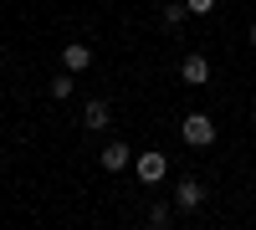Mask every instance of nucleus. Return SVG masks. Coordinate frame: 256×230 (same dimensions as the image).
<instances>
[{
    "instance_id": "f257e3e1",
    "label": "nucleus",
    "mask_w": 256,
    "mask_h": 230,
    "mask_svg": "<svg viewBox=\"0 0 256 230\" xmlns=\"http://www.w3.org/2000/svg\"><path fill=\"white\" fill-rule=\"evenodd\" d=\"M184 143H190V149L216 143V118H210V113H190V118H184Z\"/></svg>"
},
{
    "instance_id": "f03ea898",
    "label": "nucleus",
    "mask_w": 256,
    "mask_h": 230,
    "mask_svg": "<svg viewBox=\"0 0 256 230\" xmlns=\"http://www.w3.org/2000/svg\"><path fill=\"white\" fill-rule=\"evenodd\" d=\"M134 169H138L144 184H159V179L169 174V159H164V154H138V159H134Z\"/></svg>"
},
{
    "instance_id": "7ed1b4c3",
    "label": "nucleus",
    "mask_w": 256,
    "mask_h": 230,
    "mask_svg": "<svg viewBox=\"0 0 256 230\" xmlns=\"http://www.w3.org/2000/svg\"><path fill=\"white\" fill-rule=\"evenodd\" d=\"M180 77L190 82V87H205V82H210V61H205L200 51H190V56L180 61Z\"/></svg>"
},
{
    "instance_id": "20e7f679",
    "label": "nucleus",
    "mask_w": 256,
    "mask_h": 230,
    "mask_svg": "<svg viewBox=\"0 0 256 230\" xmlns=\"http://www.w3.org/2000/svg\"><path fill=\"white\" fill-rule=\"evenodd\" d=\"M174 205H180V210H200V205H205V184H200V179H180Z\"/></svg>"
},
{
    "instance_id": "39448f33",
    "label": "nucleus",
    "mask_w": 256,
    "mask_h": 230,
    "mask_svg": "<svg viewBox=\"0 0 256 230\" xmlns=\"http://www.w3.org/2000/svg\"><path fill=\"white\" fill-rule=\"evenodd\" d=\"M62 67H67V72H88V67H92V46H82V41H72V46L62 51Z\"/></svg>"
},
{
    "instance_id": "423d86ee",
    "label": "nucleus",
    "mask_w": 256,
    "mask_h": 230,
    "mask_svg": "<svg viewBox=\"0 0 256 230\" xmlns=\"http://www.w3.org/2000/svg\"><path fill=\"white\" fill-rule=\"evenodd\" d=\"M113 123V113H108V102H88V113H82V128L88 133H102Z\"/></svg>"
},
{
    "instance_id": "0eeeda50",
    "label": "nucleus",
    "mask_w": 256,
    "mask_h": 230,
    "mask_svg": "<svg viewBox=\"0 0 256 230\" xmlns=\"http://www.w3.org/2000/svg\"><path fill=\"white\" fill-rule=\"evenodd\" d=\"M98 159H102V169H128V164H134V149H128V143H108Z\"/></svg>"
},
{
    "instance_id": "6e6552de",
    "label": "nucleus",
    "mask_w": 256,
    "mask_h": 230,
    "mask_svg": "<svg viewBox=\"0 0 256 230\" xmlns=\"http://www.w3.org/2000/svg\"><path fill=\"white\" fill-rule=\"evenodd\" d=\"M52 97H56V102L72 97V72H56V77H52Z\"/></svg>"
},
{
    "instance_id": "1a4fd4ad",
    "label": "nucleus",
    "mask_w": 256,
    "mask_h": 230,
    "mask_svg": "<svg viewBox=\"0 0 256 230\" xmlns=\"http://www.w3.org/2000/svg\"><path fill=\"white\" fill-rule=\"evenodd\" d=\"M184 10H190V5H180V0H169V5H164V26H180V20H184Z\"/></svg>"
},
{
    "instance_id": "9d476101",
    "label": "nucleus",
    "mask_w": 256,
    "mask_h": 230,
    "mask_svg": "<svg viewBox=\"0 0 256 230\" xmlns=\"http://www.w3.org/2000/svg\"><path fill=\"white\" fill-rule=\"evenodd\" d=\"M174 220V210H169V205H154V210H148V225H169Z\"/></svg>"
},
{
    "instance_id": "9b49d317",
    "label": "nucleus",
    "mask_w": 256,
    "mask_h": 230,
    "mask_svg": "<svg viewBox=\"0 0 256 230\" xmlns=\"http://www.w3.org/2000/svg\"><path fill=\"white\" fill-rule=\"evenodd\" d=\"M184 5L195 10V15H210V10H216V0H184Z\"/></svg>"
},
{
    "instance_id": "f8f14e48",
    "label": "nucleus",
    "mask_w": 256,
    "mask_h": 230,
    "mask_svg": "<svg viewBox=\"0 0 256 230\" xmlns=\"http://www.w3.org/2000/svg\"><path fill=\"white\" fill-rule=\"evenodd\" d=\"M246 41H251V46H256V26H251V31H246Z\"/></svg>"
}]
</instances>
